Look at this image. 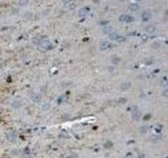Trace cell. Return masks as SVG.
<instances>
[{
  "label": "cell",
  "mask_w": 168,
  "mask_h": 158,
  "mask_svg": "<svg viewBox=\"0 0 168 158\" xmlns=\"http://www.w3.org/2000/svg\"><path fill=\"white\" fill-rule=\"evenodd\" d=\"M120 22H123V23H130L135 20V18L130 16V15H126V14H122L121 16L119 17Z\"/></svg>",
  "instance_id": "obj_1"
},
{
  "label": "cell",
  "mask_w": 168,
  "mask_h": 158,
  "mask_svg": "<svg viewBox=\"0 0 168 158\" xmlns=\"http://www.w3.org/2000/svg\"><path fill=\"white\" fill-rule=\"evenodd\" d=\"M62 2L64 3V6L67 9H75V7H76V4L73 0H62Z\"/></svg>",
  "instance_id": "obj_2"
},
{
  "label": "cell",
  "mask_w": 168,
  "mask_h": 158,
  "mask_svg": "<svg viewBox=\"0 0 168 158\" xmlns=\"http://www.w3.org/2000/svg\"><path fill=\"white\" fill-rule=\"evenodd\" d=\"M52 43H50L49 40H43V41L41 42V48L44 49V50H49V49H52Z\"/></svg>",
  "instance_id": "obj_3"
},
{
  "label": "cell",
  "mask_w": 168,
  "mask_h": 158,
  "mask_svg": "<svg viewBox=\"0 0 168 158\" xmlns=\"http://www.w3.org/2000/svg\"><path fill=\"white\" fill-rule=\"evenodd\" d=\"M141 18H142V20H143V21H148V20L151 18V13L150 12H144L143 13V15H142L141 16Z\"/></svg>",
  "instance_id": "obj_4"
},
{
  "label": "cell",
  "mask_w": 168,
  "mask_h": 158,
  "mask_svg": "<svg viewBox=\"0 0 168 158\" xmlns=\"http://www.w3.org/2000/svg\"><path fill=\"white\" fill-rule=\"evenodd\" d=\"M88 12H89V9H88V8L81 9L80 11H79V16H80V17H84V16H86V15L88 14Z\"/></svg>",
  "instance_id": "obj_5"
},
{
  "label": "cell",
  "mask_w": 168,
  "mask_h": 158,
  "mask_svg": "<svg viewBox=\"0 0 168 158\" xmlns=\"http://www.w3.org/2000/svg\"><path fill=\"white\" fill-rule=\"evenodd\" d=\"M100 47H101V49H102V50H107V49L111 48V44L109 42H101Z\"/></svg>",
  "instance_id": "obj_6"
},
{
  "label": "cell",
  "mask_w": 168,
  "mask_h": 158,
  "mask_svg": "<svg viewBox=\"0 0 168 158\" xmlns=\"http://www.w3.org/2000/svg\"><path fill=\"white\" fill-rule=\"evenodd\" d=\"M129 10L132 12H136V11H138L139 10V4H137V3H131L129 4Z\"/></svg>",
  "instance_id": "obj_7"
},
{
  "label": "cell",
  "mask_w": 168,
  "mask_h": 158,
  "mask_svg": "<svg viewBox=\"0 0 168 158\" xmlns=\"http://www.w3.org/2000/svg\"><path fill=\"white\" fill-rule=\"evenodd\" d=\"M155 27L154 25H148V27L146 28V32H148V33H154L155 32Z\"/></svg>",
  "instance_id": "obj_8"
},
{
  "label": "cell",
  "mask_w": 168,
  "mask_h": 158,
  "mask_svg": "<svg viewBox=\"0 0 168 158\" xmlns=\"http://www.w3.org/2000/svg\"><path fill=\"white\" fill-rule=\"evenodd\" d=\"M109 31H111V29H110V28H104V29H103V32H104V33H107V34L109 33V34H110Z\"/></svg>",
  "instance_id": "obj_9"
},
{
  "label": "cell",
  "mask_w": 168,
  "mask_h": 158,
  "mask_svg": "<svg viewBox=\"0 0 168 158\" xmlns=\"http://www.w3.org/2000/svg\"><path fill=\"white\" fill-rule=\"evenodd\" d=\"M136 1H141V0H136Z\"/></svg>",
  "instance_id": "obj_10"
}]
</instances>
